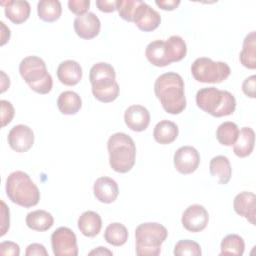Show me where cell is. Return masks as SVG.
<instances>
[{"instance_id":"34","label":"cell","mask_w":256,"mask_h":256,"mask_svg":"<svg viewBox=\"0 0 256 256\" xmlns=\"http://www.w3.org/2000/svg\"><path fill=\"white\" fill-rule=\"evenodd\" d=\"M0 106H1V125L2 127H5L12 121L15 114V110L12 103L7 100H1Z\"/></svg>"},{"instance_id":"11","label":"cell","mask_w":256,"mask_h":256,"mask_svg":"<svg viewBox=\"0 0 256 256\" xmlns=\"http://www.w3.org/2000/svg\"><path fill=\"white\" fill-rule=\"evenodd\" d=\"M181 222L187 231L200 232L206 228L209 222L208 211L200 204L190 205L183 212Z\"/></svg>"},{"instance_id":"33","label":"cell","mask_w":256,"mask_h":256,"mask_svg":"<svg viewBox=\"0 0 256 256\" xmlns=\"http://www.w3.org/2000/svg\"><path fill=\"white\" fill-rule=\"evenodd\" d=\"M140 0H117L116 10L119 16L128 22H133V16Z\"/></svg>"},{"instance_id":"38","label":"cell","mask_w":256,"mask_h":256,"mask_svg":"<svg viewBox=\"0 0 256 256\" xmlns=\"http://www.w3.org/2000/svg\"><path fill=\"white\" fill-rule=\"evenodd\" d=\"M1 233L0 236L5 235V233L8 231L10 226V217H9V208L5 204L3 200H1Z\"/></svg>"},{"instance_id":"22","label":"cell","mask_w":256,"mask_h":256,"mask_svg":"<svg viewBox=\"0 0 256 256\" xmlns=\"http://www.w3.org/2000/svg\"><path fill=\"white\" fill-rule=\"evenodd\" d=\"M255 132L250 127H243L239 130L236 142L233 145V152L240 158L249 156L254 149Z\"/></svg>"},{"instance_id":"26","label":"cell","mask_w":256,"mask_h":256,"mask_svg":"<svg viewBox=\"0 0 256 256\" xmlns=\"http://www.w3.org/2000/svg\"><path fill=\"white\" fill-rule=\"evenodd\" d=\"M239 60L241 64L254 70L256 68V32L251 31L247 34L243 40V47L239 54Z\"/></svg>"},{"instance_id":"25","label":"cell","mask_w":256,"mask_h":256,"mask_svg":"<svg viewBox=\"0 0 256 256\" xmlns=\"http://www.w3.org/2000/svg\"><path fill=\"white\" fill-rule=\"evenodd\" d=\"M26 225L35 231L44 232L49 230L54 224V218L51 213L45 210H34L29 212L25 219Z\"/></svg>"},{"instance_id":"21","label":"cell","mask_w":256,"mask_h":256,"mask_svg":"<svg viewBox=\"0 0 256 256\" xmlns=\"http://www.w3.org/2000/svg\"><path fill=\"white\" fill-rule=\"evenodd\" d=\"M209 171L219 184H227L232 176V168L229 159L224 155L213 157L209 164Z\"/></svg>"},{"instance_id":"23","label":"cell","mask_w":256,"mask_h":256,"mask_svg":"<svg viewBox=\"0 0 256 256\" xmlns=\"http://www.w3.org/2000/svg\"><path fill=\"white\" fill-rule=\"evenodd\" d=\"M78 229L86 237H95L102 228V219L94 211H85L78 218Z\"/></svg>"},{"instance_id":"16","label":"cell","mask_w":256,"mask_h":256,"mask_svg":"<svg viewBox=\"0 0 256 256\" xmlns=\"http://www.w3.org/2000/svg\"><path fill=\"white\" fill-rule=\"evenodd\" d=\"M124 121L132 131L142 132L149 126L150 113L142 105H131L124 112Z\"/></svg>"},{"instance_id":"3","label":"cell","mask_w":256,"mask_h":256,"mask_svg":"<svg viewBox=\"0 0 256 256\" xmlns=\"http://www.w3.org/2000/svg\"><path fill=\"white\" fill-rule=\"evenodd\" d=\"M116 73L112 65L106 62L94 64L89 71V80L93 96L100 102L110 103L119 96V85L116 82Z\"/></svg>"},{"instance_id":"9","label":"cell","mask_w":256,"mask_h":256,"mask_svg":"<svg viewBox=\"0 0 256 256\" xmlns=\"http://www.w3.org/2000/svg\"><path fill=\"white\" fill-rule=\"evenodd\" d=\"M231 73L229 65L222 61H213L208 57H199L191 65V74L201 83H221Z\"/></svg>"},{"instance_id":"5","label":"cell","mask_w":256,"mask_h":256,"mask_svg":"<svg viewBox=\"0 0 256 256\" xmlns=\"http://www.w3.org/2000/svg\"><path fill=\"white\" fill-rule=\"evenodd\" d=\"M6 195L15 204L30 208L38 204L40 191L30 176L23 171H14L6 179Z\"/></svg>"},{"instance_id":"15","label":"cell","mask_w":256,"mask_h":256,"mask_svg":"<svg viewBox=\"0 0 256 256\" xmlns=\"http://www.w3.org/2000/svg\"><path fill=\"white\" fill-rule=\"evenodd\" d=\"M73 27L77 36L85 40H90L99 34L101 22L93 12H88L77 16L74 19Z\"/></svg>"},{"instance_id":"35","label":"cell","mask_w":256,"mask_h":256,"mask_svg":"<svg viewBox=\"0 0 256 256\" xmlns=\"http://www.w3.org/2000/svg\"><path fill=\"white\" fill-rule=\"evenodd\" d=\"M89 7H90L89 0H69L68 1L69 10L72 13L76 14L77 16L88 13Z\"/></svg>"},{"instance_id":"4","label":"cell","mask_w":256,"mask_h":256,"mask_svg":"<svg viewBox=\"0 0 256 256\" xmlns=\"http://www.w3.org/2000/svg\"><path fill=\"white\" fill-rule=\"evenodd\" d=\"M109 153V164L111 168L118 173L129 172L136 159V146L133 139L123 133L112 134L107 142Z\"/></svg>"},{"instance_id":"44","label":"cell","mask_w":256,"mask_h":256,"mask_svg":"<svg viewBox=\"0 0 256 256\" xmlns=\"http://www.w3.org/2000/svg\"><path fill=\"white\" fill-rule=\"evenodd\" d=\"M1 93L5 92L7 90V88H9L10 86V80L9 77L4 73V71H1Z\"/></svg>"},{"instance_id":"8","label":"cell","mask_w":256,"mask_h":256,"mask_svg":"<svg viewBox=\"0 0 256 256\" xmlns=\"http://www.w3.org/2000/svg\"><path fill=\"white\" fill-rule=\"evenodd\" d=\"M168 236L167 229L157 222L139 224L135 230L136 254L138 256H157L161 245Z\"/></svg>"},{"instance_id":"12","label":"cell","mask_w":256,"mask_h":256,"mask_svg":"<svg viewBox=\"0 0 256 256\" xmlns=\"http://www.w3.org/2000/svg\"><path fill=\"white\" fill-rule=\"evenodd\" d=\"M174 167L180 174L195 172L200 164L199 152L192 146H182L176 150L173 157Z\"/></svg>"},{"instance_id":"31","label":"cell","mask_w":256,"mask_h":256,"mask_svg":"<svg viewBox=\"0 0 256 256\" xmlns=\"http://www.w3.org/2000/svg\"><path fill=\"white\" fill-rule=\"evenodd\" d=\"M239 128L237 124L231 121L221 123L216 130V138L218 142L224 146H233L237 140Z\"/></svg>"},{"instance_id":"43","label":"cell","mask_w":256,"mask_h":256,"mask_svg":"<svg viewBox=\"0 0 256 256\" xmlns=\"http://www.w3.org/2000/svg\"><path fill=\"white\" fill-rule=\"evenodd\" d=\"M112 254H113L112 251H110L106 247H102V246L97 247L96 249L89 252V255H101V256H103V255H112Z\"/></svg>"},{"instance_id":"13","label":"cell","mask_w":256,"mask_h":256,"mask_svg":"<svg viewBox=\"0 0 256 256\" xmlns=\"http://www.w3.org/2000/svg\"><path fill=\"white\" fill-rule=\"evenodd\" d=\"M8 144L16 152H27L34 144L32 129L24 124H18L11 128L7 136Z\"/></svg>"},{"instance_id":"40","label":"cell","mask_w":256,"mask_h":256,"mask_svg":"<svg viewBox=\"0 0 256 256\" xmlns=\"http://www.w3.org/2000/svg\"><path fill=\"white\" fill-rule=\"evenodd\" d=\"M97 8L104 13H111L116 10V1H108V0H97L96 1Z\"/></svg>"},{"instance_id":"17","label":"cell","mask_w":256,"mask_h":256,"mask_svg":"<svg viewBox=\"0 0 256 256\" xmlns=\"http://www.w3.org/2000/svg\"><path fill=\"white\" fill-rule=\"evenodd\" d=\"M234 211L255 225L256 218V196L252 192L243 191L237 194L233 200Z\"/></svg>"},{"instance_id":"28","label":"cell","mask_w":256,"mask_h":256,"mask_svg":"<svg viewBox=\"0 0 256 256\" xmlns=\"http://www.w3.org/2000/svg\"><path fill=\"white\" fill-rule=\"evenodd\" d=\"M37 13L42 21L54 22L61 16V3L58 0H41L37 4Z\"/></svg>"},{"instance_id":"39","label":"cell","mask_w":256,"mask_h":256,"mask_svg":"<svg viewBox=\"0 0 256 256\" xmlns=\"http://www.w3.org/2000/svg\"><path fill=\"white\" fill-rule=\"evenodd\" d=\"M26 256H48V252L44 245L39 243H32L27 246L25 251Z\"/></svg>"},{"instance_id":"10","label":"cell","mask_w":256,"mask_h":256,"mask_svg":"<svg viewBox=\"0 0 256 256\" xmlns=\"http://www.w3.org/2000/svg\"><path fill=\"white\" fill-rule=\"evenodd\" d=\"M51 246L56 256H77L78 246L75 233L68 227H59L51 235Z\"/></svg>"},{"instance_id":"20","label":"cell","mask_w":256,"mask_h":256,"mask_svg":"<svg viewBox=\"0 0 256 256\" xmlns=\"http://www.w3.org/2000/svg\"><path fill=\"white\" fill-rule=\"evenodd\" d=\"M56 74L62 84L74 86L82 79V68L75 60H65L59 64Z\"/></svg>"},{"instance_id":"24","label":"cell","mask_w":256,"mask_h":256,"mask_svg":"<svg viewBox=\"0 0 256 256\" xmlns=\"http://www.w3.org/2000/svg\"><path fill=\"white\" fill-rule=\"evenodd\" d=\"M179 134L178 126L169 120H161L158 122L153 130V137L155 141L162 145H167L174 142Z\"/></svg>"},{"instance_id":"18","label":"cell","mask_w":256,"mask_h":256,"mask_svg":"<svg viewBox=\"0 0 256 256\" xmlns=\"http://www.w3.org/2000/svg\"><path fill=\"white\" fill-rule=\"evenodd\" d=\"M93 193L95 198L101 203L110 204L118 197L119 187L114 179L103 176L97 178L94 182Z\"/></svg>"},{"instance_id":"41","label":"cell","mask_w":256,"mask_h":256,"mask_svg":"<svg viewBox=\"0 0 256 256\" xmlns=\"http://www.w3.org/2000/svg\"><path fill=\"white\" fill-rule=\"evenodd\" d=\"M155 3L162 10L172 11L179 6L180 0H156Z\"/></svg>"},{"instance_id":"36","label":"cell","mask_w":256,"mask_h":256,"mask_svg":"<svg viewBox=\"0 0 256 256\" xmlns=\"http://www.w3.org/2000/svg\"><path fill=\"white\" fill-rule=\"evenodd\" d=\"M242 91L249 98L256 97V75H251L243 81Z\"/></svg>"},{"instance_id":"42","label":"cell","mask_w":256,"mask_h":256,"mask_svg":"<svg viewBox=\"0 0 256 256\" xmlns=\"http://www.w3.org/2000/svg\"><path fill=\"white\" fill-rule=\"evenodd\" d=\"M1 45H4L10 39V29L5 25L3 21H1Z\"/></svg>"},{"instance_id":"29","label":"cell","mask_w":256,"mask_h":256,"mask_svg":"<svg viewBox=\"0 0 256 256\" xmlns=\"http://www.w3.org/2000/svg\"><path fill=\"white\" fill-rule=\"evenodd\" d=\"M104 239L113 246H122L128 240V230L122 223L113 222L106 227Z\"/></svg>"},{"instance_id":"27","label":"cell","mask_w":256,"mask_h":256,"mask_svg":"<svg viewBox=\"0 0 256 256\" xmlns=\"http://www.w3.org/2000/svg\"><path fill=\"white\" fill-rule=\"evenodd\" d=\"M57 106L62 114L74 115L81 109L82 100L76 92L68 90L60 93L57 99Z\"/></svg>"},{"instance_id":"32","label":"cell","mask_w":256,"mask_h":256,"mask_svg":"<svg viewBox=\"0 0 256 256\" xmlns=\"http://www.w3.org/2000/svg\"><path fill=\"white\" fill-rule=\"evenodd\" d=\"M175 256H200L202 254L200 245L192 240L184 239L175 244L174 247Z\"/></svg>"},{"instance_id":"2","label":"cell","mask_w":256,"mask_h":256,"mask_svg":"<svg viewBox=\"0 0 256 256\" xmlns=\"http://www.w3.org/2000/svg\"><path fill=\"white\" fill-rule=\"evenodd\" d=\"M186 54L187 45L178 35H172L166 41H152L145 49L147 60L157 67H165L173 62L181 61Z\"/></svg>"},{"instance_id":"6","label":"cell","mask_w":256,"mask_h":256,"mask_svg":"<svg viewBox=\"0 0 256 256\" xmlns=\"http://www.w3.org/2000/svg\"><path fill=\"white\" fill-rule=\"evenodd\" d=\"M196 104L204 112L213 117L231 115L236 109V99L226 90L216 87L201 88L196 93Z\"/></svg>"},{"instance_id":"30","label":"cell","mask_w":256,"mask_h":256,"mask_svg":"<svg viewBox=\"0 0 256 256\" xmlns=\"http://www.w3.org/2000/svg\"><path fill=\"white\" fill-rule=\"evenodd\" d=\"M220 249V255L241 256L245 250V242L238 234H229L222 239Z\"/></svg>"},{"instance_id":"14","label":"cell","mask_w":256,"mask_h":256,"mask_svg":"<svg viewBox=\"0 0 256 256\" xmlns=\"http://www.w3.org/2000/svg\"><path fill=\"white\" fill-rule=\"evenodd\" d=\"M133 22L141 31L150 32L158 28L161 16L151 6L140 0L133 16Z\"/></svg>"},{"instance_id":"7","label":"cell","mask_w":256,"mask_h":256,"mask_svg":"<svg viewBox=\"0 0 256 256\" xmlns=\"http://www.w3.org/2000/svg\"><path fill=\"white\" fill-rule=\"evenodd\" d=\"M19 73L28 86L36 93L48 94L52 90L53 80L43 59L27 56L19 64Z\"/></svg>"},{"instance_id":"37","label":"cell","mask_w":256,"mask_h":256,"mask_svg":"<svg viewBox=\"0 0 256 256\" xmlns=\"http://www.w3.org/2000/svg\"><path fill=\"white\" fill-rule=\"evenodd\" d=\"M0 255L19 256L20 255V247L15 242L3 241L0 244Z\"/></svg>"},{"instance_id":"19","label":"cell","mask_w":256,"mask_h":256,"mask_svg":"<svg viewBox=\"0 0 256 256\" xmlns=\"http://www.w3.org/2000/svg\"><path fill=\"white\" fill-rule=\"evenodd\" d=\"M4 6V12L6 17L14 24L24 23L30 16L31 7L28 1L25 0H9L6 2H0Z\"/></svg>"},{"instance_id":"1","label":"cell","mask_w":256,"mask_h":256,"mask_svg":"<svg viewBox=\"0 0 256 256\" xmlns=\"http://www.w3.org/2000/svg\"><path fill=\"white\" fill-rule=\"evenodd\" d=\"M154 93L169 114H180L186 108L184 81L176 72L160 75L154 83Z\"/></svg>"}]
</instances>
